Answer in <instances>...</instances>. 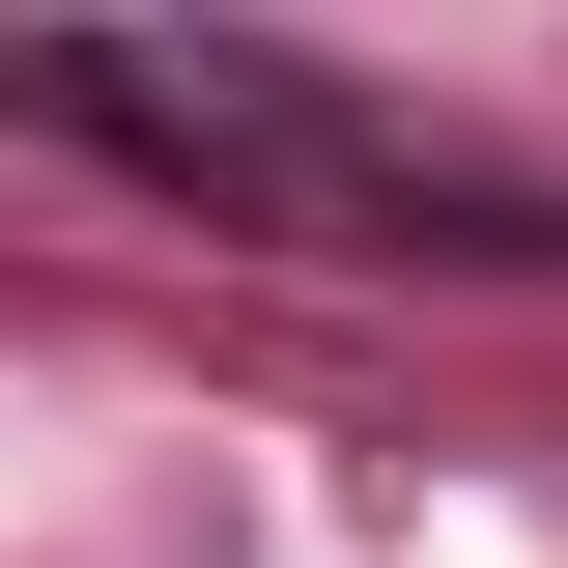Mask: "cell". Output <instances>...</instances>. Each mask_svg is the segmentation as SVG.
<instances>
[{
    "mask_svg": "<svg viewBox=\"0 0 568 568\" xmlns=\"http://www.w3.org/2000/svg\"><path fill=\"white\" fill-rule=\"evenodd\" d=\"M0 114L29 142H114V171H171V200H256V227H369L398 200V142H369L313 58H256V29H0Z\"/></svg>",
    "mask_w": 568,
    "mask_h": 568,
    "instance_id": "cell-1",
    "label": "cell"
}]
</instances>
